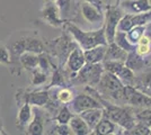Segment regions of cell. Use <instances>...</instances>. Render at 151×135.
Wrapping results in <instances>:
<instances>
[{
    "instance_id": "1",
    "label": "cell",
    "mask_w": 151,
    "mask_h": 135,
    "mask_svg": "<svg viewBox=\"0 0 151 135\" xmlns=\"http://www.w3.org/2000/svg\"><path fill=\"white\" fill-rule=\"evenodd\" d=\"M63 28L72 36V39L76 41V43L81 47L83 51L93 49L98 45H107V39L105 36V29L104 26L95 31H83L79 26H77L75 23L65 21Z\"/></svg>"
},
{
    "instance_id": "2",
    "label": "cell",
    "mask_w": 151,
    "mask_h": 135,
    "mask_svg": "<svg viewBox=\"0 0 151 135\" xmlns=\"http://www.w3.org/2000/svg\"><path fill=\"white\" fill-rule=\"evenodd\" d=\"M103 106H104V116L113 121L115 124H117L121 129H123L124 134L125 132L130 131L135 125V113L129 107H121L113 104H109L103 99Z\"/></svg>"
},
{
    "instance_id": "3",
    "label": "cell",
    "mask_w": 151,
    "mask_h": 135,
    "mask_svg": "<svg viewBox=\"0 0 151 135\" xmlns=\"http://www.w3.org/2000/svg\"><path fill=\"white\" fill-rule=\"evenodd\" d=\"M96 87L98 88V92L101 95H105L114 100H123L125 86L113 73L104 70L101 80Z\"/></svg>"
},
{
    "instance_id": "4",
    "label": "cell",
    "mask_w": 151,
    "mask_h": 135,
    "mask_svg": "<svg viewBox=\"0 0 151 135\" xmlns=\"http://www.w3.org/2000/svg\"><path fill=\"white\" fill-rule=\"evenodd\" d=\"M77 45L78 44L76 43V41H72V36L65 31L60 37L52 39L49 43V47L46 46V50L50 51L52 56H55L60 61L61 65H64L69 54Z\"/></svg>"
},
{
    "instance_id": "5",
    "label": "cell",
    "mask_w": 151,
    "mask_h": 135,
    "mask_svg": "<svg viewBox=\"0 0 151 135\" xmlns=\"http://www.w3.org/2000/svg\"><path fill=\"white\" fill-rule=\"evenodd\" d=\"M104 72L103 63H86L71 79L72 84L96 87Z\"/></svg>"
},
{
    "instance_id": "6",
    "label": "cell",
    "mask_w": 151,
    "mask_h": 135,
    "mask_svg": "<svg viewBox=\"0 0 151 135\" xmlns=\"http://www.w3.org/2000/svg\"><path fill=\"white\" fill-rule=\"evenodd\" d=\"M104 11V29L107 43L114 42V36L117 31V25L124 15V10L120 5H105Z\"/></svg>"
},
{
    "instance_id": "7",
    "label": "cell",
    "mask_w": 151,
    "mask_h": 135,
    "mask_svg": "<svg viewBox=\"0 0 151 135\" xmlns=\"http://www.w3.org/2000/svg\"><path fill=\"white\" fill-rule=\"evenodd\" d=\"M104 70L115 74L124 86H133L135 84V72L127 68L121 61H103Z\"/></svg>"
},
{
    "instance_id": "8",
    "label": "cell",
    "mask_w": 151,
    "mask_h": 135,
    "mask_svg": "<svg viewBox=\"0 0 151 135\" xmlns=\"http://www.w3.org/2000/svg\"><path fill=\"white\" fill-rule=\"evenodd\" d=\"M123 101L130 106L139 107V108H150L151 96L145 94L133 86H125Z\"/></svg>"
},
{
    "instance_id": "9",
    "label": "cell",
    "mask_w": 151,
    "mask_h": 135,
    "mask_svg": "<svg viewBox=\"0 0 151 135\" xmlns=\"http://www.w3.org/2000/svg\"><path fill=\"white\" fill-rule=\"evenodd\" d=\"M60 16L63 21H71L76 23L79 19V16H81L80 11V0H57L55 1Z\"/></svg>"
},
{
    "instance_id": "10",
    "label": "cell",
    "mask_w": 151,
    "mask_h": 135,
    "mask_svg": "<svg viewBox=\"0 0 151 135\" xmlns=\"http://www.w3.org/2000/svg\"><path fill=\"white\" fill-rule=\"evenodd\" d=\"M71 106V110L73 114H80L82 111L90 108H97V107H104L103 104L90 94H80L73 97L72 101L69 104Z\"/></svg>"
},
{
    "instance_id": "11",
    "label": "cell",
    "mask_w": 151,
    "mask_h": 135,
    "mask_svg": "<svg viewBox=\"0 0 151 135\" xmlns=\"http://www.w3.org/2000/svg\"><path fill=\"white\" fill-rule=\"evenodd\" d=\"M80 11L82 18L88 21L89 24L97 26L98 28L104 25V11L101 8L86 1H81Z\"/></svg>"
},
{
    "instance_id": "12",
    "label": "cell",
    "mask_w": 151,
    "mask_h": 135,
    "mask_svg": "<svg viewBox=\"0 0 151 135\" xmlns=\"http://www.w3.org/2000/svg\"><path fill=\"white\" fill-rule=\"evenodd\" d=\"M41 16H42V19L52 27L59 28V27H63L64 25V21L60 16V11L55 1L44 2V6L41 10Z\"/></svg>"
},
{
    "instance_id": "13",
    "label": "cell",
    "mask_w": 151,
    "mask_h": 135,
    "mask_svg": "<svg viewBox=\"0 0 151 135\" xmlns=\"http://www.w3.org/2000/svg\"><path fill=\"white\" fill-rule=\"evenodd\" d=\"M86 64V59H85V54H83V50L79 45H77L75 49L71 51L69 56L65 61V68L67 71L70 73V77L73 78L76 73L81 69L83 65Z\"/></svg>"
},
{
    "instance_id": "14",
    "label": "cell",
    "mask_w": 151,
    "mask_h": 135,
    "mask_svg": "<svg viewBox=\"0 0 151 135\" xmlns=\"http://www.w3.org/2000/svg\"><path fill=\"white\" fill-rule=\"evenodd\" d=\"M44 121L45 116L41 111L40 107L34 106V108H33V117H32V121L29 122L27 129H26V133L29 135L43 134L44 133Z\"/></svg>"
},
{
    "instance_id": "15",
    "label": "cell",
    "mask_w": 151,
    "mask_h": 135,
    "mask_svg": "<svg viewBox=\"0 0 151 135\" xmlns=\"http://www.w3.org/2000/svg\"><path fill=\"white\" fill-rule=\"evenodd\" d=\"M124 13L140 14L151 10L150 0H123L119 4Z\"/></svg>"
},
{
    "instance_id": "16",
    "label": "cell",
    "mask_w": 151,
    "mask_h": 135,
    "mask_svg": "<svg viewBox=\"0 0 151 135\" xmlns=\"http://www.w3.org/2000/svg\"><path fill=\"white\" fill-rule=\"evenodd\" d=\"M123 129H121L117 124H115L113 121H111L109 118H107L105 116H103L98 124L95 126V129L91 131V134L96 135H112V134H121L123 132H121Z\"/></svg>"
},
{
    "instance_id": "17",
    "label": "cell",
    "mask_w": 151,
    "mask_h": 135,
    "mask_svg": "<svg viewBox=\"0 0 151 135\" xmlns=\"http://www.w3.org/2000/svg\"><path fill=\"white\" fill-rule=\"evenodd\" d=\"M33 117V106L28 101H24L19 105V111L17 114V127L22 131H26Z\"/></svg>"
},
{
    "instance_id": "18",
    "label": "cell",
    "mask_w": 151,
    "mask_h": 135,
    "mask_svg": "<svg viewBox=\"0 0 151 135\" xmlns=\"http://www.w3.org/2000/svg\"><path fill=\"white\" fill-rule=\"evenodd\" d=\"M127 52L120 47L115 42L108 43L107 44L106 53H105V58L104 61H121V62H125L127 58Z\"/></svg>"
},
{
    "instance_id": "19",
    "label": "cell",
    "mask_w": 151,
    "mask_h": 135,
    "mask_svg": "<svg viewBox=\"0 0 151 135\" xmlns=\"http://www.w3.org/2000/svg\"><path fill=\"white\" fill-rule=\"evenodd\" d=\"M79 115L81 116V118L87 123V125L89 126V129H95V126L98 124V122L101 121L104 116V107H97V108H90L85 111L80 113Z\"/></svg>"
},
{
    "instance_id": "20",
    "label": "cell",
    "mask_w": 151,
    "mask_h": 135,
    "mask_svg": "<svg viewBox=\"0 0 151 135\" xmlns=\"http://www.w3.org/2000/svg\"><path fill=\"white\" fill-rule=\"evenodd\" d=\"M107 45H98L93 49L83 51L86 63H103L105 53H106Z\"/></svg>"
},
{
    "instance_id": "21",
    "label": "cell",
    "mask_w": 151,
    "mask_h": 135,
    "mask_svg": "<svg viewBox=\"0 0 151 135\" xmlns=\"http://www.w3.org/2000/svg\"><path fill=\"white\" fill-rule=\"evenodd\" d=\"M69 126L72 134L75 135H88L91 134V129H89V126L87 125V123L85 122L81 118V116L79 114H75L72 116V118L70 119Z\"/></svg>"
},
{
    "instance_id": "22",
    "label": "cell",
    "mask_w": 151,
    "mask_h": 135,
    "mask_svg": "<svg viewBox=\"0 0 151 135\" xmlns=\"http://www.w3.org/2000/svg\"><path fill=\"white\" fill-rule=\"evenodd\" d=\"M124 63H125V65L127 68H130L135 73L143 71L145 68L147 66V61L145 60V58L141 56V55H139L135 51L130 52L127 54V58H126Z\"/></svg>"
},
{
    "instance_id": "23",
    "label": "cell",
    "mask_w": 151,
    "mask_h": 135,
    "mask_svg": "<svg viewBox=\"0 0 151 135\" xmlns=\"http://www.w3.org/2000/svg\"><path fill=\"white\" fill-rule=\"evenodd\" d=\"M19 65L20 68L32 72L38 68V54L32 52H24L19 56Z\"/></svg>"
},
{
    "instance_id": "24",
    "label": "cell",
    "mask_w": 151,
    "mask_h": 135,
    "mask_svg": "<svg viewBox=\"0 0 151 135\" xmlns=\"http://www.w3.org/2000/svg\"><path fill=\"white\" fill-rule=\"evenodd\" d=\"M134 87L151 96V71H141L139 76H135Z\"/></svg>"
},
{
    "instance_id": "25",
    "label": "cell",
    "mask_w": 151,
    "mask_h": 135,
    "mask_svg": "<svg viewBox=\"0 0 151 135\" xmlns=\"http://www.w3.org/2000/svg\"><path fill=\"white\" fill-rule=\"evenodd\" d=\"M25 52L40 54L46 52V45L42 39L36 36H25Z\"/></svg>"
},
{
    "instance_id": "26",
    "label": "cell",
    "mask_w": 151,
    "mask_h": 135,
    "mask_svg": "<svg viewBox=\"0 0 151 135\" xmlns=\"http://www.w3.org/2000/svg\"><path fill=\"white\" fill-rule=\"evenodd\" d=\"M114 42L119 45L120 47H122L123 50H125L127 53L135 51V45L132 44L127 36H126V32H122V31H116L115 36H114Z\"/></svg>"
},
{
    "instance_id": "27",
    "label": "cell",
    "mask_w": 151,
    "mask_h": 135,
    "mask_svg": "<svg viewBox=\"0 0 151 135\" xmlns=\"http://www.w3.org/2000/svg\"><path fill=\"white\" fill-rule=\"evenodd\" d=\"M67 84H68L67 82V77L64 76V72L61 70V66L53 69L52 77H51V82L47 86V89L53 88V87H68Z\"/></svg>"
},
{
    "instance_id": "28",
    "label": "cell",
    "mask_w": 151,
    "mask_h": 135,
    "mask_svg": "<svg viewBox=\"0 0 151 135\" xmlns=\"http://www.w3.org/2000/svg\"><path fill=\"white\" fill-rule=\"evenodd\" d=\"M135 52L141 56H148L151 53V39L147 35H143L135 44Z\"/></svg>"
},
{
    "instance_id": "29",
    "label": "cell",
    "mask_w": 151,
    "mask_h": 135,
    "mask_svg": "<svg viewBox=\"0 0 151 135\" xmlns=\"http://www.w3.org/2000/svg\"><path fill=\"white\" fill-rule=\"evenodd\" d=\"M73 92L72 90L69 89L68 87H62L58 90L57 95H55V101L63 105H69L72 99H73Z\"/></svg>"
},
{
    "instance_id": "30",
    "label": "cell",
    "mask_w": 151,
    "mask_h": 135,
    "mask_svg": "<svg viewBox=\"0 0 151 135\" xmlns=\"http://www.w3.org/2000/svg\"><path fill=\"white\" fill-rule=\"evenodd\" d=\"M75 115L73 111L70 109L68 105H63L62 107L59 109L57 116H55V122L59 124H69L70 119L72 118V116Z\"/></svg>"
},
{
    "instance_id": "31",
    "label": "cell",
    "mask_w": 151,
    "mask_h": 135,
    "mask_svg": "<svg viewBox=\"0 0 151 135\" xmlns=\"http://www.w3.org/2000/svg\"><path fill=\"white\" fill-rule=\"evenodd\" d=\"M145 25L133 26L129 32H126V36H127L129 41H130L132 44L135 45L139 42V39L145 35Z\"/></svg>"
},
{
    "instance_id": "32",
    "label": "cell",
    "mask_w": 151,
    "mask_h": 135,
    "mask_svg": "<svg viewBox=\"0 0 151 135\" xmlns=\"http://www.w3.org/2000/svg\"><path fill=\"white\" fill-rule=\"evenodd\" d=\"M47 81V73H45L44 71H42L40 68H36L35 70L32 71V86H42Z\"/></svg>"
},
{
    "instance_id": "33",
    "label": "cell",
    "mask_w": 151,
    "mask_h": 135,
    "mask_svg": "<svg viewBox=\"0 0 151 135\" xmlns=\"http://www.w3.org/2000/svg\"><path fill=\"white\" fill-rule=\"evenodd\" d=\"M135 119H137V122L141 123L145 126H148L149 129H151V109L145 108L139 113H135Z\"/></svg>"
},
{
    "instance_id": "34",
    "label": "cell",
    "mask_w": 151,
    "mask_h": 135,
    "mask_svg": "<svg viewBox=\"0 0 151 135\" xmlns=\"http://www.w3.org/2000/svg\"><path fill=\"white\" fill-rule=\"evenodd\" d=\"M125 134H140V135H149L151 134V129H149L148 126H145L141 123L137 122L135 125L133 126L130 131L125 132Z\"/></svg>"
},
{
    "instance_id": "35",
    "label": "cell",
    "mask_w": 151,
    "mask_h": 135,
    "mask_svg": "<svg viewBox=\"0 0 151 135\" xmlns=\"http://www.w3.org/2000/svg\"><path fill=\"white\" fill-rule=\"evenodd\" d=\"M0 64H12V56L9 49L2 44H0Z\"/></svg>"
},
{
    "instance_id": "36",
    "label": "cell",
    "mask_w": 151,
    "mask_h": 135,
    "mask_svg": "<svg viewBox=\"0 0 151 135\" xmlns=\"http://www.w3.org/2000/svg\"><path fill=\"white\" fill-rule=\"evenodd\" d=\"M54 133L59 135H71L72 131L70 129L69 124H59L57 123L54 126Z\"/></svg>"
},
{
    "instance_id": "37",
    "label": "cell",
    "mask_w": 151,
    "mask_h": 135,
    "mask_svg": "<svg viewBox=\"0 0 151 135\" xmlns=\"http://www.w3.org/2000/svg\"><path fill=\"white\" fill-rule=\"evenodd\" d=\"M80 1H86V2H89V4H93V5L99 7L101 9H104V7H105L104 2L101 0H80Z\"/></svg>"
},
{
    "instance_id": "38",
    "label": "cell",
    "mask_w": 151,
    "mask_h": 135,
    "mask_svg": "<svg viewBox=\"0 0 151 135\" xmlns=\"http://www.w3.org/2000/svg\"><path fill=\"white\" fill-rule=\"evenodd\" d=\"M145 35H147L148 37L151 39V21L149 24L145 25Z\"/></svg>"
},
{
    "instance_id": "39",
    "label": "cell",
    "mask_w": 151,
    "mask_h": 135,
    "mask_svg": "<svg viewBox=\"0 0 151 135\" xmlns=\"http://www.w3.org/2000/svg\"><path fill=\"white\" fill-rule=\"evenodd\" d=\"M0 134H5L4 132V125H2V121L0 119Z\"/></svg>"
},
{
    "instance_id": "40",
    "label": "cell",
    "mask_w": 151,
    "mask_h": 135,
    "mask_svg": "<svg viewBox=\"0 0 151 135\" xmlns=\"http://www.w3.org/2000/svg\"><path fill=\"white\" fill-rule=\"evenodd\" d=\"M47 1H57V0H44V2H47Z\"/></svg>"
},
{
    "instance_id": "41",
    "label": "cell",
    "mask_w": 151,
    "mask_h": 135,
    "mask_svg": "<svg viewBox=\"0 0 151 135\" xmlns=\"http://www.w3.org/2000/svg\"><path fill=\"white\" fill-rule=\"evenodd\" d=\"M149 59H150V60H151V53H150V54H149Z\"/></svg>"
}]
</instances>
